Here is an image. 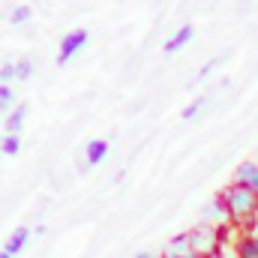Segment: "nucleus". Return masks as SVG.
I'll use <instances>...</instances> for the list:
<instances>
[{"mask_svg": "<svg viewBox=\"0 0 258 258\" xmlns=\"http://www.w3.org/2000/svg\"><path fill=\"white\" fill-rule=\"evenodd\" d=\"M0 258H9V252H6V249H0Z\"/></svg>", "mask_w": 258, "mask_h": 258, "instance_id": "aec40b11", "label": "nucleus"}, {"mask_svg": "<svg viewBox=\"0 0 258 258\" xmlns=\"http://www.w3.org/2000/svg\"><path fill=\"white\" fill-rule=\"evenodd\" d=\"M249 189L255 192V198H258V171H255V177H252V183H249Z\"/></svg>", "mask_w": 258, "mask_h": 258, "instance_id": "6ab92c4d", "label": "nucleus"}, {"mask_svg": "<svg viewBox=\"0 0 258 258\" xmlns=\"http://www.w3.org/2000/svg\"><path fill=\"white\" fill-rule=\"evenodd\" d=\"M219 63H222V57H216V60H210V63H204V66H201V72H198V81H201L204 75H210V72H213V69H216Z\"/></svg>", "mask_w": 258, "mask_h": 258, "instance_id": "f3484780", "label": "nucleus"}, {"mask_svg": "<svg viewBox=\"0 0 258 258\" xmlns=\"http://www.w3.org/2000/svg\"><path fill=\"white\" fill-rule=\"evenodd\" d=\"M192 39H195V27L192 24H183V27H177V30L162 42V54H168V57H171V54H180Z\"/></svg>", "mask_w": 258, "mask_h": 258, "instance_id": "423d86ee", "label": "nucleus"}, {"mask_svg": "<svg viewBox=\"0 0 258 258\" xmlns=\"http://www.w3.org/2000/svg\"><path fill=\"white\" fill-rule=\"evenodd\" d=\"M15 105H18V99H15V87H12V84H0V117H6Z\"/></svg>", "mask_w": 258, "mask_h": 258, "instance_id": "ddd939ff", "label": "nucleus"}, {"mask_svg": "<svg viewBox=\"0 0 258 258\" xmlns=\"http://www.w3.org/2000/svg\"><path fill=\"white\" fill-rule=\"evenodd\" d=\"M129 258H156V255H153L150 249H138V252H132Z\"/></svg>", "mask_w": 258, "mask_h": 258, "instance_id": "a211bd4d", "label": "nucleus"}, {"mask_svg": "<svg viewBox=\"0 0 258 258\" xmlns=\"http://www.w3.org/2000/svg\"><path fill=\"white\" fill-rule=\"evenodd\" d=\"M0 84H15V60L0 63Z\"/></svg>", "mask_w": 258, "mask_h": 258, "instance_id": "dca6fc26", "label": "nucleus"}, {"mask_svg": "<svg viewBox=\"0 0 258 258\" xmlns=\"http://www.w3.org/2000/svg\"><path fill=\"white\" fill-rule=\"evenodd\" d=\"M30 18H33V6H30V3L12 6V9L6 12V21H9L12 27H24V24H30Z\"/></svg>", "mask_w": 258, "mask_h": 258, "instance_id": "9b49d317", "label": "nucleus"}, {"mask_svg": "<svg viewBox=\"0 0 258 258\" xmlns=\"http://www.w3.org/2000/svg\"><path fill=\"white\" fill-rule=\"evenodd\" d=\"M204 108H207V96H195L192 102L183 108V120H189V123H192V120H198Z\"/></svg>", "mask_w": 258, "mask_h": 258, "instance_id": "2eb2a0df", "label": "nucleus"}, {"mask_svg": "<svg viewBox=\"0 0 258 258\" xmlns=\"http://www.w3.org/2000/svg\"><path fill=\"white\" fill-rule=\"evenodd\" d=\"M0 153L3 156H18L21 153V135H0Z\"/></svg>", "mask_w": 258, "mask_h": 258, "instance_id": "4468645a", "label": "nucleus"}, {"mask_svg": "<svg viewBox=\"0 0 258 258\" xmlns=\"http://www.w3.org/2000/svg\"><path fill=\"white\" fill-rule=\"evenodd\" d=\"M162 258H198V255H195V249H192V243H189V231L174 234V237L165 243Z\"/></svg>", "mask_w": 258, "mask_h": 258, "instance_id": "0eeeda50", "label": "nucleus"}, {"mask_svg": "<svg viewBox=\"0 0 258 258\" xmlns=\"http://www.w3.org/2000/svg\"><path fill=\"white\" fill-rule=\"evenodd\" d=\"M231 228L234 225H228V228H213V225H192L189 228V243H192L195 255L198 258H213L225 243H234V240H228L231 237Z\"/></svg>", "mask_w": 258, "mask_h": 258, "instance_id": "f03ea898", "label": "nucleus"}, {"mask_svg": "<svg viewBox=\"0 0 258 258\" xmlns=\"http://www.w3.org/2000/svg\"><path fill=\"white\" fill-rule=\"evenodd\" d=\"M87 45H90V30H87V27L69 30L63 39H60V45H57V66H66L75 54H81Z\"/></svg>", "mask_w": 258, "mask_h": 258, "instance_id": "7ed1b4c3", "label": "nucleus"}, {"mask_svg": "<svg viewBox=\"0 0 258 258\" xmlns=\"http://www.w3.org/2000/svg\"><path fill=\"white\" fill-rule=\"evenodd\" d=\"M198 222H201V225H213V228H228V225H231L228 210H225V204H222V198H219V195H216V198H210V201L201 207Z\"/></svg>", "mask_w": 258, "mask_h": 258, "instance_id": "20e7f679", "label": "nucleus"}, {"mask_svg": "<svg viewBox=\"0 0 258 258\" xmlns=\"http://www.w3.org/2000/svg\"><path fill=\"white\" fill-rule=\"evenodd\" d=\"M27 114H30V105H27V102L15 105V108L3 117V132H6V135H21V129L27 123Z\"/></svg>", "mask_w": 258, "mask_h": 258, "instance_id": "1a4fd4ad", "label": "nucleus"}, {"mask_svg": "<svg viewBox=\"0 0 258 258\" xmlns=\"http://www.w3.org/2000/svg\"><path fill=\"white\" fill-rule=\"evenodd\" d=\"M234 252H237V258H258V237L240 231L234 240Z\"/></svg>", "mask_w": 258, "mask_h": 258, "instance_id": "9d476101", "label": "nucleus"}, {"mask_svg": "<svg viewBox=\"0 0 258 258\" xmlns=\"http://www.w3.org/2000/svg\"><path fill=\"white\" fill-rule=\"evenodd\" d=\"M108 150H111L108 138H90V141L84 144V150H81V156H84L81 168H96V165H102L105 156H108Z\"/></svg>", "mask_w": 258, "mask_h": 258, "instance_id": "39448f33", "label": "nucleus"}, {"mask_svg": "<svg viewBox=\"0 0 258 258\" xmlns=\"http://www.w3.org/2000/svg\"><path fill=\"white\" fill-rule=\"evenodd\" d=\"M219 198H222V204H225V210H228V219H231V225H234L237 231H240L243 225H249L258 216V198L249 186H240V183L231 180V183L219 192Z\"/></svg>", "mask_w": 258, "mask_h": 258, "instance_id": "f257e3e1", "label": "nucleus"}, {"mask_svg": "<svg viewBox=\"0 0 258 258\" xmlns=\"http://www.w3.org/2000/svg\"><path fill=\"white\" fill-rule=\"evenodd\" d=\"M30 237H33L30 225H18L15 231H9V237H6V243H3V249L9 252V258H18L27 246H30Z\"/></svg>", "mask_w": 258, "mask_h": 258, "instance_id": "6e6552de", "label": "nucleus"}, {"mask_svg": "<svg viewBox=\"0 0 258 258\" xmlns=\"http://www.w3.org/2000/svg\"><path fill=\"white\" fill-rule=\"evenodd\" d=\"M36 75V57L33 54H24L15 60V81H30Z\"/></svg>", "mask_w": 258, "mask_h": 258, "instance_id": "f8f14e48", "label": "nucleus"}]
</instances>
